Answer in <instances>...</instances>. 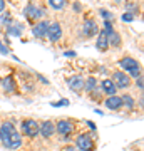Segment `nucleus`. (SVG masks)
<instances>
[{
    "instance_id": "nucleus-14",
    "label": "nucleus",
    "mask_w": 144,
    "mask_h": 151,
    "mask_svg": "<svg viewBox=\"0 0 144 151\" xmlns=\"http://www.w3.org/2000/svg\"><path fill=\"white\" fill-rule=\"evenodd\" d=\"M22 146V134L19 131H14L9 138V150H19Z\"/></svg>"
},
{
    "instance_id": "nucleus-8",
    "label": "nucleus",
    "mask_w": 144,
    "mask_h": 151,
    "mask_svg": "<svg viewBox=\"0 0 144 151\" xmlns=\"http://www.w3.org/2000/svg\"><path fill=\"white\" fill-rule=\"evenodd\" d=\"M72 129H74V124H72V121H69V119H60V121H57V124H55V131L62 136L70 134Z\"/></svg>"
},
{
    "instance_id": "nucleus-16",
    "label": "nucleus",
    "mask_w": 144,
    "mask_h": 151,
    "mask_svg": "<svg viewBox=\"0 0 144 151\" xmlns=\"http://www.w3.org/2000/svg\"><path fill=\"white\" fill-rule=\"evenodd\" d=\"M96 47L99 49V50H107V49H109V44H107V34L104 32V30H101V32L97 34Z\"/></svg>"
},
{
    "instance_id": "nucleus-9",
    "label": "nucleus",
    "mask_w": 144,
    "mask_h": 151,
    "mask_svg": "<svg viewBox=\"0 0 144 151\" xmlns=\"http://www.w3.org/2000/svg\"><path fill=\"white\" fill-rule=\"evenodd\" d=\"M47 29H49V22L47 20H40L39 24L34 25L32 34L37 39H44V37H47Z\"/></svg>"
},
{
    "instance_id": "nucleus-6",
    "label": "nucleus",
    "mask_w": 144,
    "mask_h": 151,
    "mask_svg": "<svg viewBox=\"0 0 144 151\" xmlns=\"http://www.w3.org/2000/svg\"><path fill=\"white\" fill-rule=\"evenodd\" d=\"M47 37H49L50 42H57V40H60V37H62V27H60L59 22H52V24H49Z\"/></svg>"
},
{
    "instance_id": "nucleus-17",
    "label": "nucleus",
    "mask_w": 144,
    "mask_h": 151,
    "mask_svg": "<svg viewBox=\"0 0 144 151\" xmlns=\"http://www.w3.org/2000/svg\"><path fill=\"white\" fill-rule=\"evenodd\" d=\"M102 84V91L106 92L107 96H116V86H114V82L111 81V79H104V81L101 82Z\"/></svg>"
},
{
    "instance_id": "nucleus-26",
    "label": "nucleus",
    "mask_w": 144,
    "mask_h": 151,
    "mask_svg": "<svg viewBox=\"0 0 144 151\" xmlns=\"http://www.w3.org/2000/svg\"><path fill=\"white\" fill-rule=\"evenodd\" d=\"M123 20H126V22L134 20V14H131V12H128V14H124V15H123Z\"/></svg>"
},
{
    "instance_id": "nucleus-11",
    "label": "nucleus",
    "mask_w": 144,
    "mask_h": 151,
    "mask_svg": "<svg viewBox=\"0 0 144 151\" xmlns=\"http://www.w3.org/2000/svg\"><path fill=\"white\" fill-rule=\"evenodd\" d=\"M25 15H27V19H29V20H35V19H40V17L44 15V10L30 4V5L25 7Z\"/></svg>"
},
{
    "instance_id": "nucleus-24",
    "label": "nucleus",
    "mask_w": 144,
    "mask_h": 151,
    "mask_svg": "<svg viewBox=\"0 0 144 151\" xmlns=\"http://www.w3.org/2000/svg\"><path fill=\"white\" fill-rule=\"evenodd\" d=\"M0 20L4 22L5 25H10V24H12V17H10V14H4V15L0 17Z\"/></svg>"
},
{
    "instance_id": "nucleus-20",
    "label": "nucleus",
    "mask_w": 144,
    "mask_h": 151,
    "mask_svg": "<svg viewBox=\"0 0 144 151\" xmlns=\"http://www.w3.org/2000/svg\"><path fill=\"white\" fill-rule=\"evenodd\" d=\"M84 89H85L87 92L96 91V89H97V81H96V77H89L87 81H84Z\"/></svg>"
},
{
    "instance_id": "nucleus-3",
    "label": "nucleus",
    "mask_w": 144,
    "mask_h": 151,
    "mask_svg": "<svg viewBox=\"0 0 144 151\" xmlns=\"http://www.w3.org/2000/svg\"><path fill=\"white\" fill-rule=\"evenodd\" d=\"M14 131H15L14 123H10V121L2 123V126H0V141H2V145L5 148H9V138H10V134Z\"/></svg>"
},
{
    "instance_id": "nucleus-4",
    "label": "nucleus",
    "mask_w": 144,
    "mask_h": 151,
    "mask_svg": "<svg viewBox=\"0 0 144 151\" xmlns=\"http://www.w3.org/2000/svg\"><path fill=\"white\" fill-rule=\"evenodd\" d=\"M22 134L29 138H35L39 134V123L34 119H27L22 123Z\"/></svg>"
},
{
    "instance_id": "nucleus-5",
    "label": "nucleus",
    "mask_w": 144,
    "mask_h": 151,
    "mask_svg": "<svg viewBox=\"0 0 144 151\" xmlns=\"http://www.w3.org/2000/svg\"><path fill=\"white\" fill-rule=\"evenodd\" d=\"M75 145H77V150L79 151H92L94 150V141L91 139V136L87 134V133H82V134L77 136Z\"/></svg>"
},
{
    "instance_id": "nucleus-23",
    "label": "nucleus",
    "mask_w": 144,
    "mask_h": 151,
    "mask_svg": "<svg viewBox=\"0 0 144 151\" xmlns=\"http://www.w3.org/2000/svg\"><path fill=\"white\" fill-rule=\"evenodd\" d=\"M99 14H101V15L104 17V20H107V22L112 19V14L109 10H106V9H101V10H99Z\"/></svg>"
},
{
    "instance_id": "nucleus-2",
    "label": "nucleus",
    "mask_w": 144,
    "mask_h": 151,
    "mask_svg": "<svg viewBox=\"0 0 144 151\" xmlns=\"http://www.w3.org/2000/svg\"><path fill=\"white\" fill-rule=\"evenodd\" d=\"M112 82H114L116 89H126L131 86V77L128 74H124L123 70H116L112 74Z\"/></svg>"
},
{
    "instance_id": "nucleus-10",
    "label": "nucleus",
    "mask_w": 144,
    "mask_h": 151,
    "mask_svg": "<svg viewBox=\"0 0 144 151\" xmlns=\"http://www.w3.org/2000/svg\"><path fill=\"white\" fill-rule=\"evenodd\" d=\"M39 133L44 136V138H50V136L55 133V124L52 121H44L40 126H39Z\"/></svg>"
},
{
    "instance_id": "nucleus-33",
    "label": "nucleus",
    "mask_w": 144,
    "mask_h": 151,
    "mask_svg": "<svg viewBox=\"0 0 144 151\" xmlns=\"http://www.w3.org/2000/svg\"><path fill=\"white\" fill-rule=\"evenodd\" d=\"M77 150V148H72V146H67V148H65V151H75Z\"/></svg>"
},
{
    "instance_id": "nucleus-28",
    "label": "nucleus",
    "mask_w": 144,
    "mask_h": 151,
    "mask_svg": "<svg viewBox=\"0 0 144 151\" xmlns=\"http://www.w3.org/2000/svg\"><path fill=\"white\" fill-rule=\"evenodd\" d=\"M37 77H39V81H40V82H44V84H49V79H47V77H44L42 74H37Z\"/></svg>"
},
{
    "instance_id": "nucleus-15",
    "label": "nucleus",
    "mask_w": 144,
    "mask_h": 151,
    "mask_svg": "<svg viewBox=\"0 0 144 151\" xmlns=\"http://www.w3.org/2000/svg\"><path fill=\"white\" fill-rule=\"evenodd\" d=\"M0 84H2V87H4V91H7V92H14L17 89V82H15V79H14L12 76L4 77V79L0 81Z\"/></svg>"
},
{
    "instance_id": "nucleus-7",
    "label": "nucleus",
    "mask_w": 144,
    "mask_h": 151,
    "mask_svg": "<svg viewBox=\"0 0 144 151\" xmlns=\"http://www.w3.org/2000/svg\"><path fill=\"white\" fill-rule=\"evenodd\" d=\"M101 32V29L97 27V24L94 20H85L82 24V35L84 37H91V35H97V34Z\"/></svg>"
},
{
    "instance_id": "nucleus-12",
    "label": "nucleus",
    "mask_w": 144,
    "mask_h": 151,
    "mask_svg": "<svg viewBox=\"0 0 144 151\" xmlns=\"http://www.w3.org/2000/svg\"><path fill=\"white\" fill-rule=\"evenodd\" d=\"M106 108L111 109V111H117V109L123 108V101H121V96H109L106 99Z\"/></svg>"
},
{
    "instance_id": "nucleus-18",
    "label": "nucleus",
    "mask_w": 144,
    "mask_h": 151,
    "mask_svg": "<svg viewBox=\"0 0 144 151\" xmlns=\"http://www.w3.org/2000/svg\"><path fill=\"white\" fill-rule=\"evenodd\" d=\"M107 44L112 45V47H119L121 45V35L116 30H112L111 34H107Z\"/></svg>"
},
{
    "instance_id": "nucleus-31",
    "label": "nucleus",
    "mask_w": 144,
    "mask_h": 151,
    "mask_svg": "<svg viewBox=\"0 0 144 151\" xmlns=\"http://www.w3.org/2000/svg\"><path fill=\"white\" fill-rule=\"evenodd\" d=\"M4 10H5V2L0 0V12H4Z\"/></svg>"
},
{
    "instance_id": "nucleus-32",
    "label": "nucleus",
    "mask_w": 144,
    "mask_h": 151,
    "mask_svg": "<svg viewBox=\"0 0 144 151\" xmlns=\"http://www.w3.org/2000/svg\"><path fill=\"white\" fill-rule=\"evenodd\" d=\"M80 9H82V7H80V4H74V10L75 12H80Z\"/></svg>"
},
{
    "instance_id": "nucleus-1",
    "label": "nucleus",
    "mask_w": 144,
    "mask_h": 151,
    "mask_svg": "<svg viewBox=\"0 0 144 151\" xmlns=\"http://www.w3.org/2000/svg\"><path fill=\"white\" fill-rule=\"evenodd\" d=\"M119 65L124 69L123 70L124 74L128 72V76H133L136 79L141 76V64L136 59H133V57H124V59H121L119 60Z\"/></svg>"
},
{
    "instance_id": "nucleus-25",
    "label": "nucleus",
    "mask_w": 144,
    "mask_h": 151,
    "mask_svg": "<svg viewBox=\"0 0 144 151\" xmlns=\"http://www.w3.org/2000/svg\"><path fill=\"white\" fill-rule=\"evenodd\" d=\"M0 54H4V55H9V54H10L9 47H7L5 44H2V40H0Z\"/></svg>"
},
{
    "instance_id": "nucleus-13",
    "label": "nucleus",
    "mask_w": 144,
    "mask_h": 151,
    "mask_svg": "<svg viewBox=\"0 0 144 151\" xmlns=\"http://www.w3.org/2000/svg\"><path fill=\"white\" fill-rule=\"evenodd\" d=\"M69 87L75 92H80L84 89V77L82 76H72L69 79Z\"/></svg>"
},
{
    "instance_id": "nucleus-19",
    "label": "nucleus",
    "mask_w": 144,
    "mask_h": 151,
    "mask_svg": "<svg viewBox=\"0 0 144 151\" xmlns=\"http://www.w3.org/2000/svg\"><path fill=\"white\" fill-rule=\"evenodd\" d=\"M7 34H9V35H14V37H20L22 35V25L20 24H14V25H9V27H7Z\"/></svg>"
},
{
    "instance_id": "nucleus-30",
    "label": "nucleus",
    "mask_w": 144,
    "mask_h": 151,
    "mask_svg": "<svg viewBox=\"0 0 144 151\" xmlns=\"http://www.w3.org/2000/svg\"><path fill=\"white\" fill-rule=\"evenodd\" d=\"M85 123H87V126H89L91 129H96V124L92 123V121H85Z\"/></svg>"
},
{
    "instance_id": "nucleus-21",
    "label": "nucleus",
    "mask_w": 144,
    "mask_h": 151,
    "mask_svg": "<svg viewBox=\"0 0 144 151\" xmlns=\"http://www.w3.org/2000/svg\"><path fill=\"white\" fill-rule=\"evenodd\" d=\"M121 101H123V104H124L126 109H134V99H133L131 94H124V96L121 97Z\"/></svg>"
},
{
    "instance_id": "nucleus-27",
    "label": "nucleus",
    "mask_w": 144,
    "mask_h": 151,
    "mask_svg": "<svg viewBox=\"0 0 144 151\" xmlns=\"http://www.w3.org/2000/svg\"><path fill=\"white\" fill-rule=\"evenodd\" d=\"M136 86H138L139 89H143V76H139L138 79H136Z\"/></svg>"
},
{
    "instance_id": "nucleus-22",
    "label": "nucleus",
    "mask_w": 144,
    "mask_h": 151,
    "mask_svg": "<svg viewBox=\"0 0 144 151\" xmlns=\"http://www.w3.org/2000/svg\"><path fill=\"white\" fill-rule=\"evenodd\" d=\"M49 5L52 7V9L60 10V9H64L65 7V0H49Z\"/></svg>"
},
{
    "instance_id": "nucleus-29",
    "label": "nucleus",
    "mask_w": 144,
    "mask_h": 151,
    "mask_svg": "<svg viewBox=\"0 0 144 151\" xmlns=\"http://www.w3.org/2000/svg\"><path fill=\"white\" fill-rule=\"evenodd\" d=\"M65 57H74V55H75V52H74V50H67V52H65Z\"/></svg>"
}]
</instances>
